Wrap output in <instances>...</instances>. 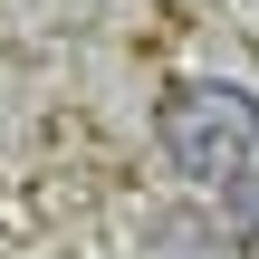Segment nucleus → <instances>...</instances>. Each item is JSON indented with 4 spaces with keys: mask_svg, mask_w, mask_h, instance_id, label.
Segmentation results:
<instances>
[{
    "mask_svg": "<svg viewBox=\"0 0 259 259\" xmlns=\"http://www.w3.org/2000/svg\"><path fill=\"white\" fill-rule=\"evenodd\" d=\"M154 144H163V163L183 173V183H240L259 154V96L250 87H231V77H183L163 106H154Z\"/></svg>",
    "mask_w": 259,
    "mask_h": 259,
    "instance_id": "f257e3e1",
    "label": "nucleus"
}]
</instances>
